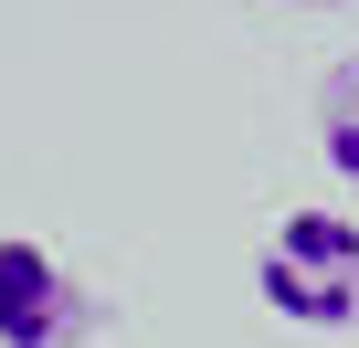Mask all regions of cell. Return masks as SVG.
<instances>
[{
  "instance_id": "3957f363",
  "label": "cell",
  "mask_w": 359,
  "mask_h": 348,
  "mask_svg": "<svg viewBox=\"0 0 359 348\" xmlns=\"http://www.w3.org/2000/svg\"><path fill=\"white\" fill-rule=\"evenodd\" d=\"M317 148H327V169H338V190L359 201V64H338V74L317 85Z\"/></svg>"
},
{
  "instance_id": "6da1fadb",
  "label": "cell",
  "mask_w": 359,
  "mask_h": 348,
  "mask_svg": "<svg viewBox=\"0 0 359 348\" xmlns=\"http://www.w3.org/2000/svg\"><path fill=\"white\" fill-rule=\"evenodd\" d=\"M254 285L285 327H359V222L348 211H285L264 222V253H254Z\"/></svg>"
},
{
  "instance_id": "7a4b0ae2",
  "label": "cell",
  "mask_w": 359,
  "mask_h": 348,
  "mask_svg": "<svg viewBox=\"0 0 359 348\" xmlns=\"http://www.w3.org/2000/svg\"><path fill=\"white\" fill-rule=\"evenodd\" d=\"M95 327V295L74 285V264L32 232H0V348H74Z\"/></svg>"
}]
</instances>
